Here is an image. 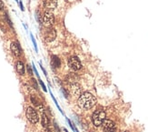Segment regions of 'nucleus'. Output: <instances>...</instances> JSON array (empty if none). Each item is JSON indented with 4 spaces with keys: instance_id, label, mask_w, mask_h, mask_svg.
<instances>
[{
    "instance_id": "3",
    "label": "nucleus",
    "mask_w": 148,
    "mask_h": 132,
    "mask_svg": "<svg viewBox=\"0 0 148 132\" xmlns=\"http://www.w3.org/2000/svg\"><path fill=\"white\" fill-rule=\"evenodd\" d=\"M26 116L28 121L32 124H36L39 121V116H38L37 111L32 107H28L26 111Z\"/></svg>"
},
{
    "instance_id": "10",
    "label": "nucleus",
    "mask_w": 148,
    "mask_h": 132,
    "mask_svg": "<svg viewBox=\"0 0 148 132\" xmlns=\"http://www.w3.org/2000/svg\"><path fill=\"white\" fill-rule=\"evenodd\" d=\"M44 6L48 10H54L55 8H56V6H57V0H45Z\"/></svg>"
},
{
    "instance_id": "7",
    "label": "nucleus",
    "mask_w": 148,
    "mask_h": 132,
    "mask_svg": "<svg viewBox=\"0 0 148 132\" xmlns=\"http://www.w3.org/2000/svg\"><path fill=\"white\" fill-rule=\"evenodd\" d=\"M70 91L74 96L76 97H79L82 94V87L78 83L74 82V83L70 84Z\"/></svg>"
},
{
    "instance_id": "12",
    "label": "nucleus",
    "mask_w": 148,
    "mask_h": 132,
    "mask_svg": "<svg viewBox=\"0 0 148 132\" xmlns=\"http://www.w3.org/2000/svg\"><path fill=\"white\" fill-rule=\"evenodd\" d=\"M51 64H52V66H54V67H56V68H58L59 66H61V61H60V59L58 58V57L52 56Z\"/></svg>"
},
{
    "instance_id": "13",
    "label": "nucleus",
    "mask_w": 148,
    "mask_h": 132,
    "mask_svg": "<svg viewBox=\"0 0 148 132\" xmlns=\"http://www.w3.org/2000/svg\"><path fill=\"white\" fill-rule=\"evenodd\" d=\"M41 124L43 126V128L45 129H47L49 125V119L47 118V116L45 115V113H43L42 114V118H41Z\"/></svg>"
},
{
    "instance_id": "6",
    "label": "nucleus",
    "mask_w": 148,
    "mask_h": 132,
    "mask_svg": "<svg viewBox=\"0 0 148 132\" xmlns=\"http://www.w3.org/2000/svg\"><path fill=\"white\" fill-rule=\"evenodd\" d=\"M102 129L104 132H114L115 131V124L114 121H112L111 119H104L102 123Z\"/></svg>"
},
{
    "instance_id": "2",
    "label": "nucleus",
    "mask_w": 148,
    "mask_h": 132,
    "mask_svg": "<svg viewBox=\"0 0 148 132\" xmlns=\"http://www.w3.org/2000/svg\"><path fill=\"white\" fill-rule=\"evenodd\" d=\"M106 118V114L105 112L102 110V109H96L92 115V121L93 124L96 127H100L102 125V123Z\"/></svg>"
},
{
    "instance_id": "21",
    "label": "nucleus",
    "mask_w": 148,
    "mask_h": 132,
    "mask_svg": "<svg viewBox=\"0 0 148 132\" xmlns=\"http://www.w3.org/2000/svg\"><path fill=\"white\" fill-rule=\"evenodd\" d=\"M45 132H53V131H52L51 129H45Z\"/></svg>"
},
{
    "instance_id": "18",
    "label": "nucleus",
    "mask_w": 148,
    "mask_h": 132,
    "mask_svg": "<svg viewBox=\"0 0 148 132\" xmlns=\"http://www.w3.org/2000/svg\"><path fill=\"white\" fill-rule=\"evenodd\" d=\"M32 83H33V85L35 86V89H37V85H36V81H35V79L32 78Z\"/></svg>"
},
{
    "instance_id": "4",
    "label": "nucleus",
    "mask_w": 148,
    "mask_h": 132,
    "mask_svg": "<svg viewBox=\"0 0 148 132\" xmlns=\"http://www.w3.org/2000/svg\"><path fill=\"white\" fill-rule=\"evenodd\" d=\"M55 23V17L53 12L50 10H47L45 12L43 16V24L45 28H51Z\"/></svg>"
},
{
    "instance_id": "8",
    "label": "nucleus",
    "mask_w": 148,
    "mask_h": 132,
    "mask_svg": "<svg viewBox=\"0 0 148 132\" xmlns=\"http://www.w3.org/2000/svg\"><path fill=\"white\" fill-rule=\"evenodd\" d=\"M56 38V31L54 28H50L45 34V39L46 42H52L54 41Z\"/></svg>"
},
{
    "instance_id": "19",
    "label": "nucleus",
    "mask_w": 148,
    "mask_h": 132,
    "mask_svg": "<svg viewBox=\"0 0 148 132\" xmlns=\"http://www.w3.org/2000/svg\"><path fill=\"white\" fill-rule=\"evenodd\" d=\"M27 70H28V73L30 74V75H33V73H32V69H31V67L29 66H27Z\"/></svg>"
},
{
    "instance_id": "5",
    "label": "nucleus",
    "mask_w": 148,
    "mask_h": 132,
    "mask_svg": "<svg viewBox=\"0 0 148 132\" xmlns=\"http://www.w3.org/2000/svg\"><path fill=\"white\" fill-rule=\"evenodd\" d=\"M68 66L71 69L77 71L82 68V64L77 57H71L68 58Z\"/></svg>"
},
{
    "instance_id": "17",
    "label": "nucleus",
    "mask_w": 148,
    "mask_h": 132,
    "mask_svg": "<svg viewBox=\"0 0 148 132\" xmlns=\"http://www.w3.org/2000/svg\"><path fill=\"white\" fill-rule=\"evenodd\" d=\"M4 8H5V5H4L3 1L0 0V10H3Z\"/></svg>"
},
{
    "instance_id": "14",
    "label": "nucleus",
    "mask_w": 148,
    "mask_h": 132,
    "mask_svg": "<svg viewBox=\"0 0 148 132\" xmlns=\"http://www.w3.org/2000/svg\"><path fill=\"white\" fill-rule=\"evenodd\" d=\"M30 98H31L32 103H33V104H34L35 106H36V107H38L39 105H41V104H40V102H39V101H38L37 99H36V98H35V97L31 96V97H30Z\"/></svg>"
},
{
    "instance_id": "15",
    "label": "nucleus",
    "mask_w": 148,
    "mask_h": 132,
    "mask_svg": "<svg viewBox=\"0 0 148 132\" xmlns=\"http://www.w3.org/2000/svg\"><path fill=\"white\" fill-rule=\"evenodd\" d=\"M31 39L32 41H33V44H34V47H35V51H37V47H36V42H35V40L34 37L31 35Z\"/></svg>"
},
{
    "instance_id": "20",
    "label": "nucleus",
    "mask_w": 148,
    "mask_h": 132,
    "mask_svg": "<svg viewBox=\"0 0 148 132\" xmlns=\"http://www.w3.org/2000/svg\"><path fill=\"white\" fill-rule=\"evenodd\" d=\"M19 5H20V7H21V10L23 11V10H24V7H23V5H22V2H21V1H19Z\"/></svg>"
},
{
    "instance_id": "1",
    "label": "nucleus",
    "mask_w": 148,
    "mask_h": 132,
    "mask_svg": "<svg viewBox=\"0 0 148 132\" xmlns=\"http://www.w3.org/2000/svg\"><path fill=\"white\" fill-rule=\"evenodd\" d=\"M96 104V97L89 92H85L79 96L77 105L84 110H88Z\"/></svg>"
},
{
    "instance_id": "9",
    "label": "nucleus",
    "mask_w": 148,
    "mask_h": 132,
    "mask_svg": "<svg viewBox=\"0 0 148 132\" xmlns=\"http://www.w3.org/2000/svg\"><path fill=\"white\" fill-rule=\"evenodd\" d=\"M10 49H11V52L13 53V55L15 57H20L21 55V48L19 45L16 43V42H12L10 45Z\"/></svg>"
},
{
    "instance_id": "16",
    "label": "nucleus",
    "mask_w": 148,
    "mask_h": 132,
    "mask_svg": "<svg viewBox=\"0 0 148 132\" xmlns=\"http://www.w3.org/2000/svg\"><path fill=\"white\" fill-rule=\"evenodd\" d=\"M39 84L41 85L42 86V87H43V89H44V91H46V87H45V84L43 83V81H42L40 78H39Z\"/></svg>"
},
{
    "instance_id": "11",
    "label": "nucleus",
    "mask_w": 148,
    "mask_h": 132,
    "mask_svg": "<svg viewBox=\"0 0 148 132\" xmlns=\"http://www.w3.org/2000/svg\"><path fill=\"white\" fill-rule=\"evenodd\" d=\"M16 69H17V72L20 76H24L25 72H26L24 63L22 62V61H17V64H16Z\"/></svg>"
}]
</instances>
